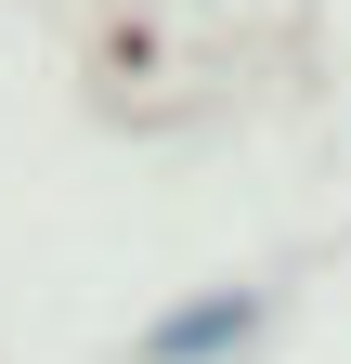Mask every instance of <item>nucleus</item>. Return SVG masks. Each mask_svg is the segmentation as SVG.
Here are the masks:
<instances>
[{
	"label": "nucleus",
	"mask_w": 351,
	"mask_h": 364,
	"mask_svg": "<svg viewBox=\"0 0 351 364\" xmlns=\"http://www.w3.org/2000/svg\"><path fill=\"white\" fill-rule=\"evenodd\" d=\"M247 326H260V287H208V299H183V312L144 326V364H208V351H234Z\"/></svg>",
	"instance_id": "obj_1"
}]
</instances>
